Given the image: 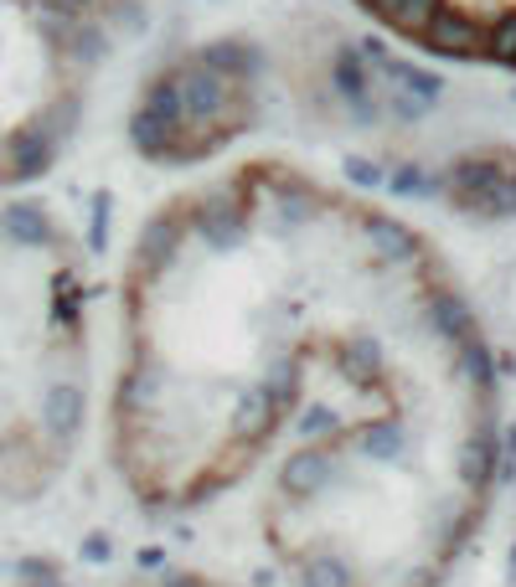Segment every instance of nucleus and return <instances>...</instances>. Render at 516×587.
Returning a JSON list of instances; mask_svg holds the SVG:
<instances>
[{
  "label": "nucleus",
  "instance_id": "7ed1b4c3",
  "mask_svg": "<svg viewBox=\"0 0 516 587\" xmlns=\"http://www.w3.org/2000/svg\"><path fill=\"white\" fill-rule=\"evenodd\" d=\"M155 587H217V583H206V577H171V583H155Z\"/></svg>",
  "mask_w": 516,
  "mask_h": 587
},
{
  "label": "nucleus",
  "instance_id": "f03ea898",
  "mask_svg": "<svg viewBox=\"0 0 516 587\" xmlns=\"http://www.w3.org/2000/svg\"><path fill=\"white\" fill-rule=\"evenodd\" d=\"M418 42H429L434 52H455V57H470V52H485V26L475 16H464L455 5H439L429 16V26L418 32Z\"/></svg>",
  "mask_w": 516,
  "mask_h": 587
},
{
  "label": "nucleus",
  "instance_id": "f257e3e1",
  "mask_svg": "<svg viewBox=\"0 0 516 587\" xmlns=\"http://www.w3.org/2000/svg\"><path fill=\"white\" fill-rule=\"evenodd\" d=\"M83 279L42 206H0V500H36L83 422Z\"/></svg>",
  "mask_w": 516,
  "mask_h": 587
}]
</instances>
